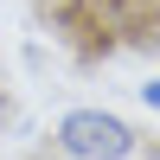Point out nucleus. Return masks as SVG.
<instances>
[{
	"label": "nucleus",
	"instance_id": "nucleus-1",
	"mask_svg": "<svg viewBox=\"0 0 160 160\" xmlns=\"http://www.w3.org/2000/svg\"><path fill=\"white\" fill-rule=\"evenodd\" d=\"M58 148L71 160H128L141 148V135L122 122V115H109V109H71L58 122Z\"/></svg>",
	"mask_w": 160,
	"mask_h": 160
},
{
	"label": "nucleus",
	"instance_id": "nucleus-2",
	"mask_svg": "<svg viewBox=\"0 0 160 160\" xmlns=\"http://www.w3.org/2000/svg\"><path fill=\"white\" fill-rule=\"evenodd\" d=\"M141 102H148V109H160V77H148V83H141Z\"/></svg>",
	"mask_w": 160,
	"mask_h": 160
},
{
	"label": "nucleus",
	"instance_id": "nucleus-3",
	"mask_svg": "<svg viewBox=\"0 0 160 160\" xmlns=\"http://www.w3.org/2000/svg\"><path fill=\"white\" fill-rule=\"evenodd\" d=\"M0 122H7V96H0Z\"/></svg>",
	"mask_w": 160,
	"mask_h": 160
}]
</instances>
